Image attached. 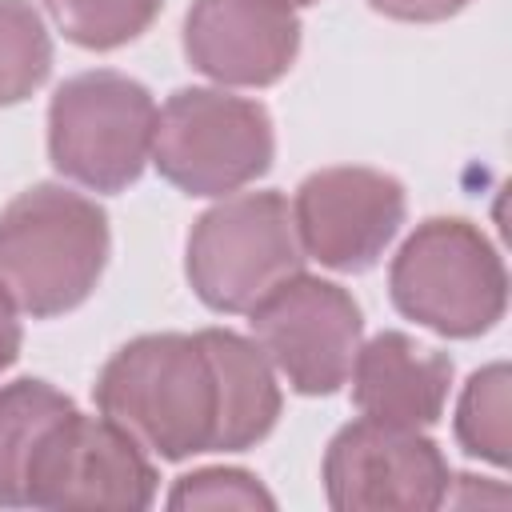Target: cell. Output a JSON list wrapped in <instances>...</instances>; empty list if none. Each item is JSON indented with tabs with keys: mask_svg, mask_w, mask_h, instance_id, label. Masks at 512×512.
<instances>
[{
	"mask_svg": "<svg viewBox=\"0 0 512 512\" xmlns=\"http://www.w3.org/2000/svg\"><path fill=\"white\" fill-rule=\"evenodd\" d=\"M96 404L104 420L164 460L220 452V372L200 332H160L124 344L96 380Z\"/></svg>",
	"mask_w": 512,
	"mask_h": 512,
	"instance_id": "cell-1",
	"label": "cell"
},
{
	"mask_svg": "<svg viewBox=\"0 0 512 512\" xmlns=\"http://www.w3.org/2000/svg\"><path fill=\"white\" fill-rule=\"evenodd\" d=\"M104 260L108 216L72 188L36 184L0 212V288L28 316L84 304Z\"/></svg>",
	"mask_w": 512,
	"mask_h": 512,
	"instance_id": "cell-2",
	"label": "cell"
},
{
	"mask_svg": "<svg viewBox=\"0 0 512 512\" xmlns=\"http://www.w3.org/2000/svg\"><path fill=\"white\" fill-rule=\"evenodd\" d=\"M396 308L440 332L480 336L508 304V276L496 248L468 220H424L392 260Z\"/></svg>",
	"mask_w": 512,
	"mask_h": 512,
	"instance_id": "cell-3",
	"label": "cell"
},
{
	"mask_svg": "<svg viewBox=\"0 0 512 512\" xmlns=\"http://www.w3.org/2000/svg\"><path fill=\"white\" fill-rule=\"evenodd\" d=\"M156 104L152 92L124 72H80L64 80L48 108L52 164L96 192L128 188L152 160Z\"/></svg>",
	"mask_w": 512,
	"mask_h": 512,
	"instance_id": "cell-4",
	"label": "cell"
},
{
	"mask_svg": "<svg viewBox=\"0 0 512 512\" xmlns=\"http://www.w3.org/2000/svg\"><path fill=\"white\" fill-rule=\"evenodd\" d=\"M304 248L280 192H240L208 208L188 236V280L216 312H252L296 276Z\"/></svg>",
	"mask_w": 512,
	"mask_h": 512,
	"instance_id": "cell-5",
	"label": "cell"
},
{
	"mask_svg": "<svg viewBox=\"0 0 512 512\" xmlns=\"http://www.w3.org/2000/svg\"><path fill=\"white\" fill-rule=\"evenodd\" d=\"M272 120L256 100L216 88H180L156 112L152 160L188 196H224L272 164Z\"/></svg>",
	"mask_w": 512,
	"mask_h": 512,
	"instance_id": "cell-6",
	"label": "cell"
},
{
	"mask_svg": "<svg viewBox=\"0 0 512 512\" xmlns=\"http://www.w3.org/2000/svg\"><path fill=\"white\" fill-rule=\"evenodd\" d=\"M360 328L356 300L340 284L304 272L288 276L252 308L256 348L304 396H328L348 380Z\"/></svg>",
	"mask_w": 512,
	"mask_h": 512,
	"instance_id": "cell-7",
	"label": "cell"
},
{
	"mask_svg": "<svg viewBox=\"0 0 512 512\" xmlns=\"http://www.w3.org/2000/svg\"><path fill=\"white\" fill-rule=\"evenodd\" d=\"M448 464L420 428L356 420L336 432L324 456V492L332 508H404L424 512L448 496Z\"/></svg>",
	"mask_w": 512,
	"mask_h": 512,
	"instance_id": "cell-8",
	"label": "cell"
},
{
	"mask_svg": "<svg viewBox=\"0 0 512 512\" xmlns=\"http://www.w3.org/2000/svg\"><path fill=\"white\" fill-rule=\"evenodd\" d=\"M152 496L156 468L144 448L112 420L80 412L56 424L28 476L36 508H148Z\"/></svg>",
	"mask_w": 512,
	"mask_h": 512,
	"instance_id": "cell-9",
	"label": "cell"
},
{
	"mask_svg": "<svg viewBox=\"0 0 512 512\" xmlns=\"http://www.w3.org/2000/svg\"><path fill=\"white\" fill-rule=\"evenodd\" d=\"M292 220L312 260L336 272H364L404 224V188L376 168H324L300 184Z\"/></svg>",
	"mask_w": 512,
	"mask_h": 512,
	"instance_id": "cell-10",
	"label": "cell"
},
{
	"mask_svg": "<svg viewBox=\"0 0 512 512\" xmlns=\"http://www.w3.org/2000/svg\"><path fill=\"white\" fill-rule=\"evenodd\" d=\"M300 48V20L284 0H196L184 52L196 72L232 88L280 80Z\"/></svg>",
	"mask_w": 512,
	"mask_h": 512,
	"instance_id": "cell-11",
	"label": "cell"
},
{
	"mask_svg": "<svg viewBox=\"0 0 512 512\" xmlns=\"http://www.w3.org/2000/svg\"><path fill=\"white\" fill-rule=\"evenodd\" d=\"M352 400L368 420L424 428L436 424L452 384V360L404 332L372 336L352 360Z\"/></svg>",
	"mask_w": 512,
	"mask_h": 512,
	"instance_id": "cell-12",
	"label": "cell"
},
{
	"mask_svg": "<svg viewBox=\"0 0 512 512\" xmlns=\"http://www.w3.org/2000/svg\"><path fill=\"white\" fill-rule=\"evenodd\" d=\"M216 372H220V400H224V428H220V452H240L264 440L280 416V388L272 376L268 356L224 328H204L200 332Z\"/></svg>",
	"mask_w": 512,
	"mask_h": 512,
	"instance_id": "cell-13",
	"label": "cell"
},
{
	"mask_svg": "<svg viewBox=\"0 0 512 512\" xmlns=\"http://www.w3.org/2000/svg\"><path fill=\"white\" fill-rule=\"evenodd\" d=\"M72 412V400L44 380H16L0 388V508L28 504L32 464L56 424Z\"/></svg>",
	"mask_w": 512,
	"mask_h": 512,
	"instance_id": "cell-14",
	"label": "cell"
},
{
	"mask_svg": "<svg viewBox=\"0 0 512 512\" xmlns=\"http://www.w3.org/2000/svg\"><path fill=\"white\" fill-rule=\"evenodd\" d=\"M456 436L464 452L488 460V464H508L512 456V376L508 364H488L476 372L460 396L456 412Z\"/></svg>",
	"mask_w": 512,
	"mask_h": 512,
	"instance_id": "cell-15",
	"label": "cell"
},
{
	"mask_svg": "<svg viewBox=\"0 0 512 512\" xmlns=\"http://www.w3.org/2000/svg\"><path fill=\"white\" fill-rule=\"evenodd\" d=\"M52 68V40L28 0H0V108L32 96Z\"/></svg>",
	"mask_w": 512,
	"mask_h": 512,
	"instance_id": "cell-16",
	"label": "cell"
},
{
	"mask_svg": "<svg viewBox=\"0 0 512 512\" xmlns=\"http://www.w3.org/2000/svg\"><path fill=\"white\" fill-rule=\"evenodd\" d=\"M52 20L80 48H120L136 40L160 12L164 0H44Z\"/></svg>",
	"mask_w": 512,
	"mask_h": 512,
	"instance_id": "cell-17",
	"label": "cell"
},
{
	"mask_svg": "<svg viewBox=\"0 0 512 512\" xmlns=\"http://www.w3.org/2000/svg\"><path fill=\"white\" fill-rule=\"evenodd\" d=\"M168 504L172 508H272L276 500L256 476L240 468H204V472L180 476Z\"/></svg>",
	"mask_w": 512,
	"mask_h": 512,
	"instance_id": "cell-18",
	"label": "cell"
},
{
	"mask_svg": "<svg viewBox=\"0 0 512 512\" xmlns=\"http://www.w3.org/2000/svg\"><path fill=\"white\" fill-rule=\"evenodd\" d=\"M368 4L396 20H444V16L460 12L468 0H368Z\"/></svg>",
	"mask_w": 512,
	"mask_h": 512,
	"instance_id": "cell-19",
	"label": "cell"
},
{
	"mask_svg": "<svg viewBox=\"0 0 512 512\" xmlns=\"http://www.w3.org/2000/svg\"><path fill=\"white\" fill-rule=\"evenodd\" d=\"M16 352H20V320H16V304L4 296V288H0V372L16 360Z\"/></svg>",
	"mask_w": 512,
	"mask_h": 512,
	"instance_id": "cell-20",
	"label": "cell"
},
{
	"mask_svg": "<svg viewBox=\"0 0 512 512\" xmlns=\"http://www.w3.org/2000/svg\"><path fill=\"white\" fill-rule=\"evenodd\" d=\"M284 4H312V0H284Z\"/></svg>",
	"mask_w": 512,
	"mask_h": 512,
	"instance_id": "cell-21",
	"label": "cell"
}]
</instances>
